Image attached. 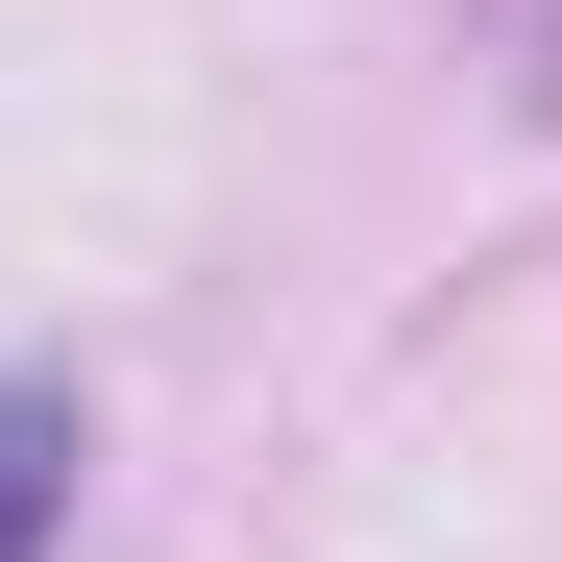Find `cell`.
<instances>
[{"instance_id":"1","label":"cell","mask_w":562,"mask_h":562,"mask_svg":"<svg viewBox=\"0 0 562 562\" xmlns=\"http://www.w3.org/2000/svg\"><path fill=\"white\" fill-rule=\"evenodd\" d=\"M74 464H99V440H74V392H0V562L74 538Z\"/></svg>"}]
</instances>
